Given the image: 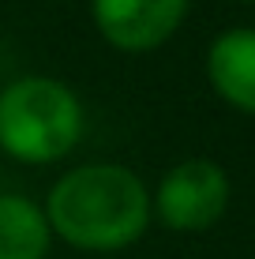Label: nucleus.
Instances as JSON below:
<instances>
[{"mask_svg": "<svg viewBox=\"0 0 255 259\" xmlns=\"http://www.w3.org/2000/svg\"><path fill=\"white\" fill-rule=\"evenodd\" d=\"M49 240L53 229L45 207L15 192L0 195V259H45Z\"/></svg>", "mask_w": 255, "mask_h": 259, "instance_id": "423d86ee", "label": "nucleus"}, {"mask_svg": "<svg viewBox=\"0 0 255 259\" xmlns=\"http://www.w3.org/2000/svg\"><path fill=\"white\" fill-rule=\"evenodd\" d=\"M244 4H255V0H244Z\"/></svg>", "mask_w": 255, "mask_h": 259, "instance_id": "6e6552de", "label": "nucleus"}, {"mask_svg": "<svg viewBox=\"0 0 255 259\" xmlns=\"http://www.w3.org/2000/svg\"><path fill=\"white\" fill-rule=\"evenodd\" d=\"M83 102L53 75H23L0 91V154L23 165H49L79 147Z\"/></svg>", "mask_w": 255, "mask_h": 259, "instance_id": "f03ea898", "label": "nucleus"}, {"mask_svg": "<svg viewBox=\"0 0 255 259\" xmlns=\"http://www.w3.org/2000/svg\"><path fill=\"white\" fill-rule=\"evenodd\" d=\"M207 79L222 102L255 113V26H233L210 41Z\"/></svg>", "mask_w": 255, "mask_h": 259, "instance_id": "39448f33", "label": "nucleus"}, {"mask_svg": "<svg viewBox=\"0 0 255 259\" xmlns=\"http://www.w3.org/2000/svg\"><path fill=\"white\" fill-rule=\"evenodd\" d=\"M229 207V177L218 162L207 158H188L173 165L158 181V192L150 199V210L158 222L177 233H199L210 229Z\"/></svg>", "mask_w": 255, "mask_h": 259, "instance_id": "7ed1b4c3", "label": "nucleus"}, {"mask_svg": "<svg viewBox=\"0 0 255 259\" xmlns=\"http://www.w3.org/2000/svg\"><path fill=\"white\" fill-rule=\"evenodd\" d=\"M150 192L117 162H90L68 169L49 188L45 218L53 237L83 252H120L150 226Z\"/></svg>", "mask_w": 255, "mask_h": 259, "instance_id": "f257e3e1", "label": "nucleus"}, {"mask_svg": "<svg viewBox=\"0 0 255 259\" xmlns=\"http://www.w3.org/2000/svg\"><path fill=\"white\" fill-rule=\"evenodd\" d=\"M94 26L120 53H150L180 30L188 0H90Z\"/></svg>", "mask_w": 255, "mask_h": 259, "instance_id": "20e7f679", "label": "nucleus"}, {"mask_svg": "<svg viewBox=\"0 0 255 259\" xmlns=\"http://www.w3.org/2000/svg\"><path fill=\"white\" fill-rule=\"evenodd\" d=\"M53 4H68V0H53Z\"/></svg>", "mask_w": 255, "mask_h": 259, "instance_id": "0eeeda50", "label": "nucleus"}]
</instances>
